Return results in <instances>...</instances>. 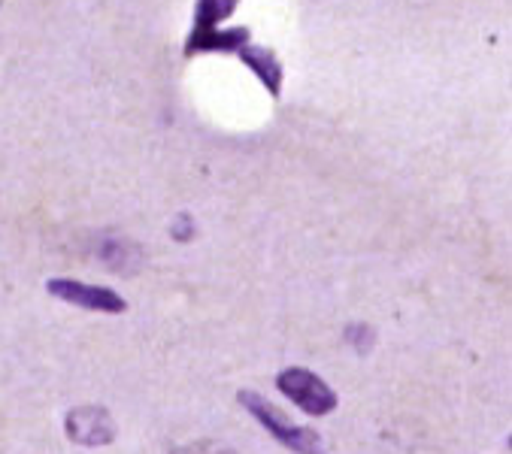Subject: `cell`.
Returning <instances> with one entry per match:
<instances>
[{"label":"cell","mask_w":512,"mask_h":454,"mask_svg":"<svg viewBox=\"0 0 512 454\" xmlns=\"http://www.w3.org/2000/svg\"><path fill=\"white\" fill-rule=\"evenodd\" d=\"M240 403L243 409L279 442L285 445L288 451L294 454H325V439L310 430V427H300L294 424L279 406H273L267 397H261L258 391H240Z\"/></svg>","instance_id":"6da1fadb"},{"label":"cell","mask_w":512,"mask_h":454,"mask_svg":"<svg viewBox=\"0 0 512 454\" xmlns=\"http://www.w3.org/2000/svg\"><path fill=\"white\" fill-rule=\"evenodd\" d=\"M276 385H279V391H282L294 406H300L306 415H313V418H322V415H328V412L337 409V394H334V388H331L322 376H316L313 370L288 367V370H282V373L276 376Z\"/></svg>","instance_id":"7a4b0ae2"},{"label":"cell","mask_w":512,"mask_h":454,"mask_svg":"<svg viewBox=\"0 0 512 454\" xmlns=\"http://www.w3.org/2000/svg\"><path fill=\"white\" fill-rule=\"evenodd\" d=\"M49 294L70 303V306H79V309H88V312H107V315H122L128 309L125 297L116 294L113 288H100V285H85V282H76V279H49Z\"/></svg>","instance_id":"3957f363"},{"label":"cell","mask_w":512,"mask_h":454,"mask_svg":"<svg viewBox=\"0 0 512 454\" xmlns=\"http://www.w3.org/2000/svg\"><path fill=\"white\" fill-rule=\"evenodd\" d=\"M67 433L79 445H107L116 439V424L104 406H79L67 415Z\"/></svg>","instance_id":"277c9868"},{"label":"cell","mask_w":512,"mask_h":454,"mask_svg":"<svg viewBox=\"0 0 512 454\" xmlns=\"http://www.w3.org/2000/svg\"><path fill=\"white\" fill-rule=\"evenodd\" d=\"M237 4H240V0H200V4H197V13H194V31H191V37H188L185 52H188L191 46H197L203 37L216 34L219 25L237 10Z\"/></svg>","instance_id":"5b68a950"},{"label":"cell","mask_w":512,"mask_h":454,"mask_svg":"<svg viewBox=\"0 0 512 454\" xmlns=\"http://www.w3.org/2000/svg\"><path fill=\"white\" fill-rule=\"evenodd\" d=\"M237 52H240V58L264 79L267 91H270V94H279V88H282V67H279L276 55H273L270 49H258V46H252V43L240 46Z\"/></svg>","instance_id":"8992f818"},{"label":"cell","mask_w":512,"mask_h":454,"mask_svg":"<svg viewBox=\"0 0 512 454\" xmlns=\"http://www.w3.org/2000/svg\"><path fill=\"white\" fill-rule=\"evenodd\" d=\"M173 454H237L234 448H228V445H222V442H191V445H182V448H176Z\"/></svg>","instance_id":"52a82bcc"}]
</instances>
